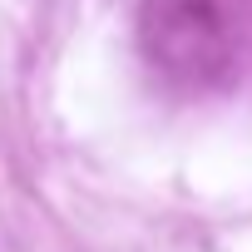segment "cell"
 Wrapping results in <instances>:
<instances>
[{"instance_id":"1","label":"cell","mask_w":252,"mask_h":252,"mask_svg":"<svg viewBox=\"0 0 252 252\" xmlns=\"http://www.w3.org/2000/svg\"><path fill=\"white\" fill-rule=\"evenodd\" d=\"M144 45L154 64H163L173 79L213 84L232 69L237 30L222 0H149Z\"/></svg>"}]
</instances>
